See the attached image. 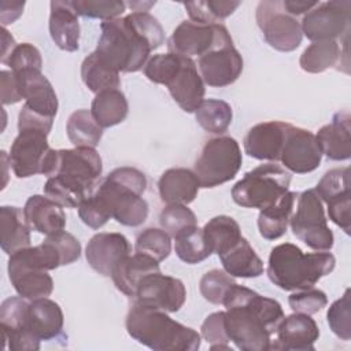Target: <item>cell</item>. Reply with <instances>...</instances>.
<instances>
[{"mask_svg": "<svg viewBox=\"0 0 351 351\" xmlns=\"http://www.w3.org/2000/svg\"><path fill=\"white\" fill-rule=\"evenodd\" d=\"M95 53L115 71L134 73L165 41L162 25L149 12L133 11L123 18L103 21Z\"/></svg>", "mask_w": 351, "mask_h": 351, "instance_id": "1", "label": "cell"}, {"mask_svg": "<svg viewBox=\"0 0 351 351\" xmlns=\"http://www.w3.org/2000/svg\"><path fill=\"white\" fill-rule=\"evenodd\" d=\"M222 304L226 307L223 322L228 337L239 350H270L271 336L285 317L281 304L276 299L233 284Z\"/></svg>", "mask_w": 351, "mask_h": 351, "instance_id": "2", "label": "cell"}, {"mask_svg": "<svg viewBox=\"0 0 351 351\" xmlns=\"http://www.w3.org/2000/svg\"><path fill=\"white\" fill-rule=\"evenodd\" d=\"M145 188L147 177L141 170L122 166L103 178L92 196L110 218L125 226H138L148 217V203L143 197Z\"/></svg>", "mask_w": 351, "mask_h": 351, "instance_id": "3", "label": "cell"}, {"mask_svg": "<svg viewBox=\"0 0 351 351\" xmlns=\"http://www.w3.org/2000/svg\"><path fill=\"white\" fill-rule=\"evenodd\" d=\"M125 325L129 336L155 351H196L200 348V335L174 321L163 310L133 302Z\"/></svg>", "mask_w": 351, "mask_h": 351, "instance_id": "4", "label": "cell"}, {"mask_svg": "<svg viewBox=\"0 0 351 351\" xmlns=\"http://www.w3.org/2000/svg\"><path fill=\"white\" fill-rule=\"evenodd\" d=\"M336 259L329 251L304 254L292 243L271 248L267 263L269 280L284 291L313 288L324 276L335 269Z\"/></svg>", "mask_w": 351, "mask_h": 351, "instance_id": "5", "label": "cell"}, {"mask_svg": "<svg viewBox=\"0 0 351 351\" xmlns=\"http://www.w3.org/2000/svg\"><path fill=\"white\" fill-rule=\"evenodd\" d=\"M291 180V173L274 162L259 165L233 185L232 197L241 207L263 210L289 191Z\"/></svg>", "mask_w": 351, "mask_h": 351, "instance_id": "6", "label": "cell"}, {"mask_svg": "<svg viewBox=\"0 0 351 351\" xmlns=\"http://www.w3.org/2000/svg\"><path fill=\"white\" fill-rule=\"evenodd\" d=\"M243 163L239 143L230 136L210 138L203 145L193 167L200 188H214L236 177Z\"/></svg>", "mask_w": 351, "mask_h": 351, "instance_id": "7", "label": "cell"}, {"mask_svg": "<svg viewBox=\"0 0 351 351\" xmlns=\"http://www.w3.org/2000/svg\"><path fill=\"white\" fill-rule=\"evenodd\" d=\"M289 225L293 234L311 250L329 251L333 247L335 237L315 189L298 193L296 211L292 213Z\"/></svg>", "mask_w": 351, "mask_h": 351, "instance_id": "8", "label": "cell"}, {"mask_svg": "<svg viewBox=\"0 0 351 351\" xmlns=\"http://www.w3.org/2000/svg\"><path fill=\"white\" fill-rule=\"evenodd\" d=\"M47 137L48 134L41 130H19L8 155L12 171L18 178L51 174L56 149L49 147Z\"/></svg>", "mask_w": 351, "mask_h": 351, "instance_id": "9", "label": "cell"}, {"mask_svg": "<svg viewBox=\"0 0 351 351\" xmlns=\"http://www.w3.org/2000/svg\"><path fill=\"white\" fill-rule=\"evenodd\" d=\"M256 22L266 43L277 51L291 52L302 43L300 22L284 10L282 1H261L256 7Z\"/></svg>", "mask_w": 351, "mask_h": 351, "instance_id": "10", "label": "cell"}, {"mask_svg": "<svg viewBox=\"0 0 351 351\" xmlns=\"http://www.w3.org/2000/svg\"><path fill=\"white\" fill-rule=\"evenodd\" d=\"M228 29L221 25H202L192 21L181 22L167 40L169 52L192 58L202 56L217 45L230 41Z\"/></svg>", "mask_w": 351, "mask_h": 351, "instance_id": "11", "label": "cell"}, {"mask_svg": "<svg viewBox=\"0 0 351 351\" xmlns=\"http://www.w3.org/2000/svg\"><path fill=\"white\" fill-rule=\"evenodd\" d=\"M350 14V0L318 3L314 8L304 14L300 23L302 33L313 43L336 40L348 29Z\"/></svg>", "mask_w": 351, "mask_h": 351, "instance_id": "12", "label": "cell"}, {"mask_svg": "<svg viewBox=\"0 0 351 351\" xmlns=\"http://www.w3.org/2000/svg\"><path fill=\"white\" fill-rule=\"evenodd\" d=\"M103 163L99 152L90 147L56 149L52 176H62L85 186L96 189L100 182Z\"/></svg>", "mask_w": 351, "mask_h": 351, "instance_id": "13", "label": "cell"}, {"mask_svg": "<svg viewBox=\"0 0 351 351\" xmlns=\"http://www.w3.org/2000/svg\"><path fill=\"white\" fill-rule=\"evenodd\" d=\"M186 299L185 285L180 278L165 276L160 271L145 276L136 291L134 302L166 313L178 311Z\"/></svg>", "mask_w": 351, "mask_h": 351, "instance_id": "14", "label": "cell"}, {"mask_svg": "<svg viewBox=\"0 0 351 351\" xmlns=\"http://www.w3.org/2000/svg\"><path fill=\"white\" fill-rule=\"evenodd\" d=\"M322 159L315 134L307 129L289 125L281 149L280 162L289 173L306 174L314 171Z\"/></svg>", "mask_w": 351, "mask_h": 351, "instance_id": "15", "label": "cell"}, {"mask_svg": "<svg viewBox=\"0 0 351 351\" xmlns=\"http://www.w3.org/2000/svg\"><path fill=\"white\" fill-rule=\"evenodd\" d=\"M197 69L204 84L222 88L233 84L243 71V58L234 48L233 40L222 43L202 55Z\"/></svg>", "mask_w": 351, "mask_h": 351, "instance_id": "16", "label": "cell"}, {"mask_svg": "<svg viewBox=\"0 0 351 351\" xmlns=\"http://www.w3.org/2000/svg\"><path fill=\"white\" fill-rule=\"evenodd\" d=\"M29 300L22 296H11L0 306V329L3 348L10 351H36L40 341L25 330V314Z\"/></svg>", "mask_w": 351, "mask_h": 351, "instance_id": "17", "label": "cell"}, {"mask_svg": "<svg viewBox=\"0 0 351 351\" xmlns=\"http://www.w3.org/2000/svg\"><path fill=\"white\" fill-rule=\"evenodd\" d=\"M64 317L60 306L48 299L29 300L25 314V330L36 340H67L63 333Z\"/></svg>", "mask_w": 351, "mask_h": 351, "instance_id": "18", "label": "cell"}, {"mask_svg": "<svg viewBox=\"0 0 351 351\" xmlns=\"http://www.w3.org/2000/svg\"><path fill=\"white\" fill-rule=\"evenodd\" d=\"M132 247L122 233L101 232L90 237L85 248L89 266L104 277H111L114 267L130 255Z\"/></svg>", "mask_w": 351, "mask_h": 351, "instance_id": "19", "label": "cell"}, {"mask_svg": "<svg viewBox=\"0 0 351 351\" xmlns=\"http://www.w3.org/2000/svg\"><path fill=\"white\" fill-rule=\"evenodd\" d=\"M14 74L16 77L19 95L25 100V106L37 114L55 118L59 107L58 96L52 84L41 70L29 69Z\"/></svg>", "mask_w": 351, "mask_h": 351, "instance_id": "20", "label": "cell"}, {"mask_svg": "<svg viewBox=\"0 0 351 351\" xmlns=\"http://www.w3.org/2000/svg\"><path fill=\"white\" fill-rule=\"evenodd\" d=\"M174 101L185 111L195 112L204 100V82L191 58H181V62L166 84Z\"/></svg>", "mask_w": 351, "mask_h": 351, "instance_id": "21", "label": "cell"}, {"mask_svg": "<svg viewBox=\"0 0 351 351\" xmlns=\"http://www.w3.org/2000/svg\"><path fill=\"white\" fill-rule=\"evenodd\" d=\"M276 335L277 339L271 341L270 350L313 351L319 337V328L308 314L293 313L282 318Z\"/></svg>", "mask_w": 351, "mask_h": 351, "instance_id": "22", "label": "cell"}, {"mask_svg": "<svg viewBox=\"0 0 351 351\" xmlns=\"http://www.w3.org/2000/svg\"><path fill=\"white\" fill-rule=\"evenodd\" d=\"M291 123L281 121H267L252 126L244 137V151L258 160L277 162Z\"/></svg>", "mask_w": 351, "mask_h": 351, "instance_id": "23", "label": "cell"}, {"mask_svg": "<svg viewBox=\"0 0 351 351\" xmlns=\"http://www.w3.org/2000/svg\"><path fill=\"white\" fill-rule=\"evenodd\" d=\"M49 34L58 48L75 52L80 48V22L71 1L53 0L49 3Z\"/></svg>", "mask_w": 351, "mask_h": 351, "instance_id": "24", "label": "cell"}, {"mask_svg": "<svg viewBox=\"0 0 351 351\" xmlns=\"http://www.w3.org/2000/svg\"><path fill=\"white\" fill-rule=\"evenodd\" d=\"M23 215L30 229L45 236L62 232L66 226V214L63 207L48 196H30L25 203Z\"/></svg>", "mask_w": 351, "mask_h": 351, "instance_id": "25", "label": "cell"}, {"mask_svg": "<svg viewBox=\"0 0 351 351\" xmlns=\"http://www.w3.org/2000/svg\"><path fill=\"white\" fill-rule=\"evenodd\" d=\"M348 111H339L332 122L322 126L317 134V143L322 155L330 160H347L351 156V125Z\"/></svg>", "mask_w": 351, "mask_h": 351, "instance_id": "26", "label": "cell"}, {"mask_svg": "<svg viewBox=\"0 0 351 351\" xmlns=\"http://www.w3.org/2000/svg\"><path fill=\"white\" fill-rule=\"evenodd\" d=\"M200 184L196 174L185 167L167 169L158 181L160 200L166 204H189L197 196Z\"/></svg>", "mask_w": 351, "mask_h": 351, "instance_id": "27", "label": "cell"}, {"mask_svg": "<svg viewBox=\"0 0 351 351\" xmlns=\"http://www.w3.org/2000/svg\"><path fill=\"white\" fill-rule=\"evenodd\" d=\"M160 271L159 262L145 254L136 252L122 259L112 270L111 278L118 291L129 298H134L140 281L151 274Z\"/></svg>", "mask_w": 351, "mask_h": 351, "instance_id": "28", "label": "cell"}, {"mask_svg": "<svg viewBox=\"0 0 351 351\" xmlns=\"http://www.w3.org/2000/svg\"><path fill=\"white\" fill-rule=\"evenodd\" d=\"M8 277L16 293L27 300L48 298L53 291V280L45 270L8 262Z\"/></svg>", "mask_w": 351, "mask_h": 351, "instance_id": "29", "label": "cell"}, {"mask_svg": "<svg viewBox=\"0 0 351 351\" xmlns=\"http://www.w3.org/2000/svg\"><path fill=\"white\" fill-rule=\"evenodd\" d=\"M0 245L11 255L30 245V226L27 225L23 210L15 206H3L0 208Z\"/></svg>", "mask_w": 351, "mask_h": 351, "instance_id": "30", "label": "cell"}, {"mask_svg": "<svg viewBox=\"0 0 351 351\" xmlns=\"http://www.w3.org/2000/svg\"><path fill=\"white\" fill-rule=\"evenodd\" d=\"M218 256L225 271L232 277L252 278L263 274L262 259L244 237Z\"/></svg>", "mask_w": 351, "mask_h": 351, "instance_id": "31", "label": "cell"}, {"mask_svg": "<svg viewBox=\"0 0 351 351\" xmlns=\"http://www.w3.org/2000/svg\"><path fill=\"white\" fill-rule=\"evenodd\" d=\"M296 197V192L288 191L277 203L259 211L258 229L263 239L276 240L287 232Z\"/></svg>", "mask_w": 351, "mask_h": 351, "instance_id": "32", "label": "cell"}, {"mask_svg": "<svg viewBox=\"0 0 351 351\" xmlns=\"http://www.w3.org/2000/svg\"><path fill=\"white\" fill-rule=\"evenodd\" d=\"M128 112L129 104L126 96L119 89L103 90L92 100L90 114L103 129L123 122Z\"/></svg>", "mask_w": 351, "mask_h": 351, "instance_id": "33", "label": "cell"}, {"mask_svg": "<svg viewBox=\"0 0 351 351\" xmlns=\"http://www.w3.org/2000/svg\"><path fill=\"white\" fill-rule=\"evenodd\" d=\"M96 189H90L80 182L64 178L62 176L48 177L44 185V193L62 207L78 208Z\"/></svg>", "mask_w": 351, "mask_h": 351, "instance_id": "34", "label": "cell"}, {"mask_svg": "<svg viewBox=\"0 0 351 351\" xmlns=\"http://www.w3.org/2000/svg\"><path fill=\"white\" fill-rule=\"evenodd\" d=\"M204 237L211 252L223 254L234 245L243 236L239 223L229 215H217L211 218L203 228Z\"/></svg>", "mask_w": 351, "mask_h": 351, "instance_id": "35", "label": "cell"}, {"mask_svg": "<svg viewBox=\"0 0 351 351\" xmlns=\"http://www.w3.org/2000/svg\"><path fill=\"white\" fill-rule=\"evenodd\" d=\"M341 48L337 40L310 44L300 55L299 64L307 73H322L340 62Z\"/></svg>", "mask_w": 351, "mask_h": 351, "instance_id": "36", "label": "cell"}, {"mask_svg": "<svg viewBox=\"0 0 351 351\" xmlns=\"http://www.w3.org/2000/svg\"><path fill=\"white\" fill-rule=\"evenodd\" d=\"M81 78L93 93L108 89H118L121 85L119 73L104 64L95 52L89 53L81 64Z\"/></svg>", "mask_w": 351, "mask_h": 351, "instance_id": "37", "label": "cell"}, {"mask_svg": "<svg viewBox=\"0 0 351 351\" xmlns=\"http://www.w3.org/2000/svg\"><path fill=\"white\" fill-rule=\"evenodd\" d=\"M69 140L75 147H90L95 148L103 136V128L95 121L89 110L74 111L66 125Z\"/></svg>", "mask_w": 351, "mask_h": 351, "instance_id": "38", "label": "cell"}, {"mask_svg": "<svg viewBox=\"0 0 351 351\" xmlns=\"http://www.w3.org/2000/svg\"><path fill=\"white\" fill-rule=\"evenodd\" d=\"M174 240L176 254L185 263H200L213 254L204 237L203 229H200L197 225L184 229L174 237Z\"/></svg>", "mask_w": 351, "mask_h": 351, "instance_id": "39", "label": "cell"}, {"mask_svg": "<svg viewBox=\"0 0 351 351\" xmlns=\"http://www.w3.org/2000/svg\"><path fill=\"white\" fill-rule=\"evenodd\" d=\"M197 123L211 134H221L232 123L233 112L229 103L219 99H206L195 111Z\"/></svg>", "mask_w": 351, "mask_h": 351, "instance_id": "40", "label": "cell"}, {"mask_svg": "<svg viewBox=\"0 0 351 351\" xmlns=\"http://www.w3.org/2000/svg\"><path fill=\"white\" fill-rule=\"evenodd\" d=\"M241 1L233 0H203V1H188L184 7L192 22L202 25H217L229 15H232Z\"/></svg>", "mask_w": 351, "mask_h": 351, "instance_id": "41", "label": "cell"}, {"mask_svg": "<svg viewBox=\"0 0 351 351\" xmlns=\"http://www.w3.org/2000/svg\"><path fill=\"white\" fill-rule=\"evenodd\" d=\"M134 250L162 262L171 252V237L163 229L147 228L137 236Z\"/></svg>", "mask_w": 351, "mask_h": 351, "instance_id": "42", "label": "cell"}, {"mask_svg": "<svg viewBox=\"0 0 351 351\" xmlns=\"http://www.w3.org/2000/svg\"><path fill=\"white\" fill-rule=\"evenodd\" d=\"M315 192L325 203L350 195V169L346 166L326 171L318 181Z\"/></svg>", "mask_w": 351, "mask_h": 351, "instance_id": "43", "label": "cell"}, {"mask_svg": "<svg viewBox=\"0 0 351 351\" xmlns=\"http://www.w3.org/2000/svg\"><path fill=\"white\" fill-rule=\"evenodd\" d=\"M71 4L78 15L103 21L117 19L126 10V3L121 0H73Z\"/></svg>", "mask_w": 351, "mask_h": 351, "instance_id": "44", "label": "cell"}, {"mask_svg": "<svg viewBox=\"0 0 351 351\" xmlns=\"http://www.w3.org/2000/svg\"><path fill=\"white\" fill-rule=\"evenodd\" d=\"M159 223L170 237H176L184 229L197 225V218L185 204H167L159 214Z\"/></svg>", "mask_w": 351, "mask_h": 351, "instance_id": "45", "label": "cell"}, {"mask_svg": "<svg viewBox=\"0 0 351 351\" xmlns=\"http://www.w3.org/2000/svg\"><path fill=\"white\" fill-rule=\"evenodd\" d=\"M233 284H236V281L230 274L219 269H213L200 278L199 289L207 302L213 304H222L226 292Z\"/></svg>", "mask_w": 351, "mask_h": 351, "instance_id": "46", "label": "cell"}, {"mask_svg": "<svg viewBox=\"0 0 351 351\" xmlns=\"http://www.w3.org/2000/svg\"><path fill=\"white\" fill-rule=\"evenodd\" d=\"M351 314H350V289L347 288L344 295L335 300L328 313V324L330 330L341 340L348 341L351 339Z\"/></svg>", "mask_w": 351, "mask_h": 351, "instance_id": "47", "label": "cell"}, {"mask_svg": "<svg viewBox=\"0 0 351 351\" xmlns=\"http://www.w3.org/2000/svg\"><path fill=\"white\" fill-rule=\"evenodd\" d=\"M181 58H182L181 55H177L173 52L154 55L145 63L144 74L149 81H152L155 84L166 85L167 81L170 80V77L177 70V67L181 62Z\"/></svg>", "mask_w": 351, "mask_h": 351, "instance_id": "48", "label": "cell"}, {"mask_svg": "<svg viewBox=\"0 0 351 351\" xmlns=\"http://www.w3.org/2000/svg\"><path fill=\"white\" fill-rule=\"evenodd\" d=\"M225 311H215L204 319L202 324V337L210 344V350H230V340L228 337L225 322Z\"/></svg>", "mask_w": 351, "mask_h": 351, "instance_id": "49", "label": "cell"}, {"mask_svg": "<svg viewBox=\"0 0 351 351\" xmlns=\"http://www.w3.org/2000/svg\"><path fill=\"white\" fill-rule=\"evenodd\" d=\"M288 303L293 313H303L311 315L321 311L328 304V298L324 291L308 288L291 293L288 298Z\"/></svg>", "mask_w": 351, "mask_h": 351, "instance_id": "50", "label": "cell"}, {"mask_svg": "<svg viewBox=\"0 0 351 351\" xmlns=\"http://www.w3.org/2000/svg\"><path fill=\"white\" fill-rule=\"evenodd\" d=\"M5 64L10 66L11 71L14 73L29 70V69L41 70L43 59H41L40 51L33 44L22 43L14 48Z\"/></svg>", "mask_w": 351, "mask_h": 351, "instance_id": "51", "label": "cell"}, {"mask_svg": "<svg viewBox=\"0 0 351 351\" xmlns=\"http://www.w3.org/2000/svg\"><path fill=\"white\" fill-rule=\"evenodd\" d=\"M47 239L58 248L62 256L63 266L75 262L81 256V244L71 233L62 230L55 234L47 236Z\"/></svg>", "mask_w": 351, "mask_h": 351, "instance_id": "52", "label": "cell"}, {"mask_svg": "<svg viewBox=\"0 0 351 351\" xmlns=\"http://www.w3.org/2000/svg\"><path fill=\"white\" fill-rule=\"evenodd\" d=\"M328 204V215L329 219L336 223L339 228H341L347 234H350L351 229V199L350 195L332 199L326 202Z\"/></svg>", "mask_w": 351, "mask_h": 351, "instance_id": "53", "label": "cell"}, {"mask_svg": "<svg viewBox=\"0 0 351 351\" xmlns=\"http://www.w3.org/2000/svg\"><path fill=\"white\" fill-rule=\"evenodd\" d=\"M53 118L37 114L32 110H29L25 104L22 106L19 115H18V130L23 129H34V130H41L47 134H49L52 129Z\"/></svg>", "mask_w": 351, "mask_h": 351, "instance_id": "54", "label": "cell"}, {"mask_svg": "<svg viewBox=\"0 0 351 351\" xmlns=\"http://www.w3.org/2000/svg\"><path fill=\"white\" fill-rule=\"evenodd\" d=\"M1 80V101L3 104H15L22 100L18 89L16 77L12 71L3 70L0 73Z\"/></svg>", "mask_w": 351, "mask_h": 351, "instance_id": "55", "label": "cell"}, {"mask_svg": "<svg viewBox=\"0 0 351 351\" xmlns=\"http://www.w3.org/2000/svg\"><path fill=\"white\" fill-rule=\"evenodd\" d=\"M23 1H1L0 3V21L3 27L16 21L23 12Z\"/></svg>", "mask_w": 351, "mask_h": 351, "instance_id": "56", "label": "cell"}, {"mask_svg": "<svg viewBox=\"0 0 351 351\" xmlns=\"http://www.w3.org/2000/svg\"><path fill=\"white\" fill-rule=\"evenodd\" d=\"M319 1H306V0H284L282 7L284 10L292 15L298 16L304 12H308L311 8H314Z\"/></svg>", "mask_w": 351, "mask_h": 351, "instance_id": "57", "label": "cell"}, {"mask_svg": "<svg viewBox=\"0 0 351 351\" xmlns=\"http://www.w3.org/2000/svg\"><path fill=\"white\" fill-rule=\"evenodd\" d=\"M1 38H3V47H1V58H0V60H1V63L5 64L8 58H10V55H11V52L14 51V48L18 44L15 43L14 37L7 32L5 27L1 29Z\"/></svg>", "mask_w": 351, "mask_h": 351, "instance_id": "58", "label": "cell"}]
</instances>
